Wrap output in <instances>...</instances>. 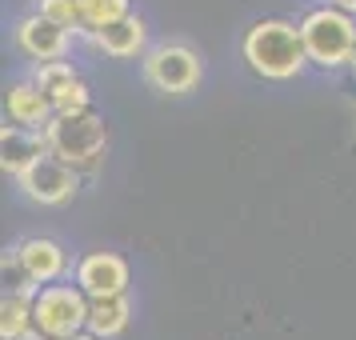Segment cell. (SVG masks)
I'll return each mask as SVG.
<instances>
[{"label": "cell", "instance_id": "3", "mask_svg": "<svg viewBox=\"0 0 356 340\" xmlns=\"http://www.w3.org/2000/svg\"><path fill=\"white\" fill-rule=\"evenodd\" d=\"M300 36H305L308 60H316L324 68L344 65L353 56V44H356L353 13H344V8H316V13L305 17Z\"/></svg>", "mask_w": 356, "mask_h": 340}, {"label": "cell", "instance_id": "8", "mask_svg": "<svg viewBox=\"0 0 356 340\" xmlns=\"http://www.w3.org/2000/svg\"><path fill=\"white\" fill-rule=\"evenodd\" d=\"M20 49L29 52V56H36L40 65H44V60H60L65 49H68V29L40 13V17L20 24Z\"/></svg>", "mask_w": 356, "mask_h": 340}, {"label": "cell", "instance_id": "9", "mask_svg": "<svg viewBox=\"0 0 356 340\" xmlns=\"http://www.w3.org/2000/svg\"><path fill=\"white\" fill-rule=\"evenodd\" d=\"M0 164H4V172H13L20 177L29 164H36L44 152H49V136H36L33 129H24V124H8V129L0 132Z\"/></svg>", "mask_w": 356, "mask_h": 340}, {"label": "cell", "instance_id": "2", "mask_svg": "<svg viewBox=\"0 0 356 340\" xmlns=\"http://www.w3.org/2000/svg\"><path fill=\"white\" fill-rule=\"evenodd\" d=\"M44 136H49V148L72 168H92L100 161V152L108 145V129L104 120L92 116L88 108L84 113H56L44 124Z\"/></svg>", "mask_w": 356, "mask_h": 340}, {"label": "cell", "instance_id": "1", "mask_svg": "<svg viewBox=\"0 0 356 340\" xmlns=\"http://www.w3.org/2000/svg\"><path fill=\"white\" fill-rule=\"evenodd\" d=\"M244 60L252 65V72L268 76V81H289L308 60L305 36L289 20H260L244 36Z\"/></svg>", "mask_w": 356, "mask_h": 340}, {"label": "cell", "instance_id": "15", "mask_svg": "<svg viewBox=\"0 0 356 340\" xmlns=\"http://www.w3.org/2000/svg\"><path fill=\"white\" fill-rule=\"evenodd\" d=\"M81 8H84V24H88V33L100 29V24H108V20L129 17V0H81Z\"/></svg>", "mask_w": 356, "mask_h": 340}, {"label": "cell", "instance_id": "5", "mask_svg": "<svg viewBox=\"0 0 356 340\" xmlns=\"http://www.w3.org/2000/svg\"><path fill=\"white\" fill-rule=\"evenodd\" d=\"M145 76L152 88L180 97V92H193L200 84V60H196V52L180 49V44H168V49H156L145 60Z\"/></svg>", "mask_w": 356, "mask_h": 340}, {"label": "cell", "instance_id": "10", "mask_svg": "<svg viewBox=\"0 0 356 340\" xmlns=\"http://www.w3.org/2000/svg\"><path fill=\"white\" fill-rule=\"evenodd\" d=\"M4 100H8V116L17 124H24V129H40V124H49L56 116V104H52V97L40 84H13Z\"/></svg>", "mask_w": 356, "mask_h": 340}, {"label": "cell", "instance_id": "18", "mask_svg": "<svg viewBox=\"0 0 356 340\" xmlns=\"http://www.w3.org/2000/svg\"><path fill=\"white\" fill-rule=\"evenodd\" d=\"M52 104H56V113H84V108H88V88H84L81 76L68 84V88H60V92L52 97Z\"/></svg>", "mask_w": 356, "mask_h": 340}, {"label": "cell", "instance_id": "20", "mask_svg": "<svg viewBox=\"0 0 356 340\" xmlns=\"http://www.w3.org/2000/svg\"><path fill=\"white\" fill-rule=\"evenodd\" d=\"M60 340H100V337H81V332H76V337H60Z\"/></svg>", "mask_w": 356, "mask_h": 340}, {"label": "cell", "instance_id": "11", "mask_svg": "<svg viewBox=\"0 0 356 340\" xmlns=\"http://www.w3.org/2000/svg\"><path fill=\"white\" fill-rule=\"evenodd\" d=\"M92 40H97L108 56H120V60H124V56H136V52L145 49V24L136 17L108 20V24L92 29Z\"/></svg>", "mask_w": 356, "mask_h": 340}, {"label": "cell", "instance_id": "4", "mask_svg": "<svg viewBox=\"0 0 356 340\" xmlns=\"http://www.w3.org/2000/svg\"><path fill=\"white\" fill-rule=\"evenodd\" d=\"M33 321L40 337L49 340L76 337L81 328H88V292L72 284H52L33 300Z\"/></svg>", "mask_w": 356, "mask_h": 340}, {"label": "cell", "instance_id": "19", "mask_svg": "<svg viewBox=\"0 0 356 340\" xmlns=\"http://www.w3.org/2000/svg\"><path fill=\"white\" fill-rule=\"evenodd\" d=\"M337 8H344V13H356V0H332Z\"/></svg>", "mask_w": 356, "mask_h": 340}, {"label": "cell", "instance_id": "7", "mask_svg": "<svg viewBox=\"0 0 356 340\" xmlns=\"http://www.w3.org/2000/svg\"><path fill=\"white\" fill-rule=\"evenodd\" d=\"M76 284H81L88 296L124 292V284H129V264L116 257V252H88V257L76 264Z\"/></svg>", "mask_w": 356, "mask_h": 340}, {"label": "cell", "instance_id": "12", "mask_svg": "<svg viewBox=\"0 0 356 340\" xmlns=\"http://www.w3.org/2000/svg\"><path fill=\"white\" fill-rule=\"evenodd\" d=\"M17 260H20V273L33 276V284L56 280L60 268H65V252H60V244H52V241H24Z\"/></svg>", "mask_w": 356, "mask_h": 340}, {"label": "cell", "instance_id": "17", "mask_svg": "<svg viewBox=\"0 0 356 340\" xmlns=\"http://www.w3.org/2000/svg\"><path fill=\"white\" fill-rule=\"evenodd\" d=\"M40 13L52 17L56 24H65V29H88V24H84L81 0H44V4H40Z\"/></svg>", "mask_w": 356, "mask_h": 340}, {"label": "cell", "instance_id": "14", "mask_svg": "<svg viewBox=\"0 0 356 340\" xmlns=\"http://www.w3.org/2000/svg\"><path fill=\"white\" fill-rule=\"evenodd\" d=\"M36 328L33 321V300H29V292H4V300H0V337L4 340H24L29 332Z\"/></svg>", "mask_w": 356, "mask_h": 340}, {"label": "cell", "instance_id": "13", "mask_svg": "<svg viewBox=\"0 0 356 340\" xmlns=\"http://www.w3.org/2000/svg\"><path fill=\"white\" fill-rule=\"evenodd\" d=\"M129 324V300L124 292H113V296H88V332L100 340L124 332Z\"/></svg>", "mask_w": 356, "mask_h": 340}, {"label": "cell", "instance_id": "6", "mask_svg": "<svg viewBox=\"0 0 356 340\" xmlns=\"http://www.w3.org/2000/svg\"><path fill=\"white\" fill-rule=\"evenodd\" d=\"M17 180H20V188L33 196V200H40V204H65L68 196L76 193V172H72V164H65L52 148L36 164H29Z\"/></svg>", "mask_w": 356, "mask_h": 340}, {"label": "cell", "instance_id": "16", "mask_svg": "<svg viewBox=\"0 0 356 340\" xmlns=\"http://www.w3.org/2000/svg\"><path fill=\"white\" fill-rule=\"evenodd\" d=\"M72 81H76V72H72V65H65V60H44V65L36 68V84H40L49 97H56V92L68 88Z\"/></svg>", "mask_w": 356, "mask_h": 340}, {"label": "cell", "instance_id": "21", "mask_svg": "<svg viewBox=\"0 0 356 340\" xmlns=\"http://www.w3.org/2000/svg\"><path fill=\"white\" fill-rule=\"evenodd\" d=\"M348 65H353V68H356V44H353V56H348Z\"/></svg>", "mask_w": 356, "mask_h": 340}]
</instances>
